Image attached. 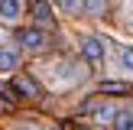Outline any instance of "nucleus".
<instances>
[{"label":"nucleus","mask_w":133,"mask_h":130,"mask_svg":"<svg viewBox=\"0 0 133 130\" xmlns=\"http://www.w3.org/2000/svg\"><path fill=\"white\" fill-rule=\"evenodd\" d=\"M81 55H84V62L88 65H104V39L101 36H84L81 39Z\"/></svg>","instance_id":"obj_1"},{"label":"nucleus","mask_w":133,"mask_h":130,"mask_svg":"<svg viewBox=\"0 0 133 130\" xmlns=\"http://www.w3.org/2000/svg\"><path fill=\"white\" fill-rule=\"evenodd\" d=\"M16 39H19V46H23L26 52H42L45 46H49V42H45V32L36 29V26H32V29H19Z\"/></svg>","instance_id":"obj_2"},{"label":"nucleus","mask_w":133,"mask_h":130,"mask_svg":"<svg viewBox=\"0 0 133 130\" xmlns=\"http://www.w3.org/2000/svg\"><path fill=\"white\" fill-rule=\"evenodd\" d=\"M88 114L94 117L97 124H114V114H117V107L110 101H94V104H88Z\"/></svg>","instance_id":"obj_3"},{"label":"nucleus","mask_w":133,"mask_h":130,"mask_svg":"<svg viewBox=\"0 0 133 130\" xmlns=\"http://www.w3.org/2000/svg\"><path fill=\"white\" fill-rule=\"evenodd\" d=\"M23 16V0H0V23H16Z\"/></svg>","instance_id":"obj_4"},{"label":"nucleus","mask_w":133,"mask_h":130,"mask_svg":"<svg viewBox=\"0 0 133 130\" xmlns=\"http://www.w3.org/2000/svg\"><path fill=\"white\" fill-rule=\"evenodd\" d=\"M19 68V52L16 49H0V72H16Z\"/></svg>","instance_id":"obj_5"},{"label":"nucleus","mask_w":133,"mask_h":130,"mask_svg":"<svg viewBox=\"0 0 133 130\" xmlns=\"http://www.w3.org/2000/svg\"><path fill=\"white\" fill-rule=\"evenodd\" d=\"M32 16H36L39 26H52V6L45 3V0H36V6H32Z\"/></svg>","instance_id":"obj_6"},{"label":"nucleus","mask_w":133,"mask_h":130,"mask_svg":"<svg viewBox=\"0 0 133 130\" xmlns=\"http://www.w3.org/2000/svg\"><path fill=\"white\" fill-rule=\"evenodd\" d=\"M117 62H120V68L127 75H133V46H120L117 49Z\"/></svg>","instance_id":"obj_7"},{"label":"nucleus","mask_w":133,"mask_h":130,"mask_svg":"<svg viewBox=\"0 0 133 130\" xmlns=\"http://www.w3.org/2000/svg\"><path fill=\"white\" fill-rule=\"evenodd\" d=\"M104 10H107V0H81V13L88 16H101Z\"/></svg>","instance_id":"obj_8"},{"label":"nucleus","mask_w":133,"mask_h":130,"mask_svg":"<svg viewBox=\"0 0 133 130\" xmlns=\"http://www.w3.org/2000/svg\"><path fill=\"white\" fill-rule=\"evenodd\" d=\"M13 91H19L23 98H32L36 94V84H32L29 78H13Z\"/></svg>","instance_id":"obj_9"},{"label":"nucleus","mask_w":133,"mask_h":130,"mask_svg":"<svg viewBox=\"0 0 133 130\" xmlns=\"http://www.w3.org/2000/svg\"><path fill=\"white\" fill-rule=\"evenodd\" d=\"M114 127L133 130V110H117V114H114Z\"/></svg>","instance_id":"obj_10"},{"label":"nucleus","mask_w":133,"mask_h":130,"mask_svg":"<svg viewBox=\"0 0 133 130\" xmlns=\"http://www.w3.org/2000/svg\"><path fill=\"white\" fill-rule=\"evenodd\" d=\"M62 13H81V0H55Z\"/></svg>","instance_id":"obj_11"}]
</instances>
